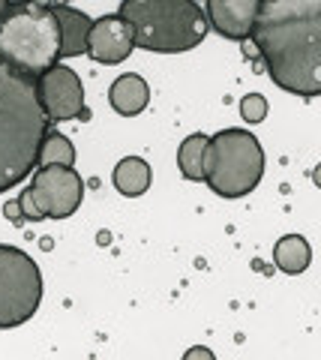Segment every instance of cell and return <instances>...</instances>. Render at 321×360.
Segmentation results:
<instances>
[{
	"label": "cell",
	"instance_id": "cell-18",
	"mask_svg": "<svg viewBox=\"0 0 321 360\" xmlns=\"http://www.w3.org/2000/svg\"><path fill=\"white\" fill-rule=\"evenodd\" d=\"M4 217L13 222V225H25V217H21V205H18V198L15 201H6L4 205Z\"/></svg>",
	"mask_w": 321,
	"mask_h": 360
},
{
	"label": "cell",
	"instance_id": "cell-4",
	"mask_svg": "<svg viewBox=\"0 0 321 360\" xmlns=\"http://www.w3.org/2000/svg\"><path fill=\"white\" fill-rule=\"evenodd\" d=\"M0 60L27 75L60 63V25L48 0H9L0 15Z\"/></svg>",
	"mask_w": 321,
	"mask_h": 360
},
{
	"label": "cell",
	"instance_id": "cell-7",
	"mask_svg": "<svg viewBox=\"0 0 321 360\" xmlns=\"http://www.w3.org/2000/svg\"><path fill=\"white\" fill-rule=\"evenodd\" d=\"M84 180L72 165H42L33 172V180L18 195L25 222L66 219L81 207Z\"/></svg>",
	"mask_w": 321,
	"mask_h": 360
},
{
	"label": "cell",
	"instance_id": "cell-3",
	"mask_svg": "<svg viewBox=\"0 0 321 360\" xmlns=\"http://www.w3.org/2000/svg\"><path fill=\"white\" fill-rule=\"evenodd\" d=\"M117 15L129 25L136 49L157 54L192 51L210 30L195 0H120Z\"/></svg>",
	"mask_w": 321,
	"mask_h": 360
},
{
	"label": "cell",
	"instance_id": "cell-2",
	"mask_svg": "<svg viewBox=\"0 0 321 360\" xmlns=\"http://www.w3.org/2000/svg\"><path fill=\"white\" fill-rule=\"evenodd\" d=\"M33 78L0 60V193H9L37 168L42 135L51 127Z\"/></svg>",
	"mask_w": 321,
	"mask_h": 360
},
{
	"label": "cell",
	"instance_id": "cell-14",
	"mask_svg": "<svg viewBox=\"0 0 321 360\" xmlns=\"http://www.w3.org/2000/svg\"><path fill=\"white\" fill-rule=\"evenodd\" d=\"M273 262L282 274L297 276L313 262V246H309V240L301 238V234H285V238L276 240V246H273Z\"/></svg>",
	"mask_w": 321,
	"mask_h": 360
},
{
	"label": "cell",
	"instance_id": "cell-20",
	"mask_svg": "<svg viewBox=\"0 0 321 360\" xmlns=\"http://www.w3.org/2000/svg\"><path fill=\"white\" fill-rule=\"evenodd\" d=\"M6 6H9V0H0V15L6 13Z\"/></svg>",
	"mask_w": 321,
	"mask_h": 360
},
{
	"label": "cell",
	"instance_id": "cell-16",
	"mask_svg": "<svg viewBox=\"0 0 321 360\" xmlns=\"http://www.w3.org/2000/svg\"><path fill=\"white\" fill-rule=\"evenodd\" d=\"M42 165H75L72 141L51 127L46 135H42V144H39V153H37V168H42Z\"/></svg>",
	"mask_w": 321,
	"mask_h": 360
},
{
	"label": "cell",
	"instance_id": "cell-17",
	"mask_svg": "<svg viewBox=\"0 0 321 360\" xmlns=\"http://www.w3.org/2000/svg\"><path fill=\"white\" fill-rule=\"evenodd\" d=\"M240 117L247 123H261L264 117H268V99H264L261 94H249L240 99Z\"/></svg>",
	"mask_w": 321,
	"mask_h": 360
},
{
	"label": "cell",
	"instance_id": "cell-15",
	"mask_svg": "<svg viewBox=\"0 0 321 360\" xmlns=\"http://www.w3.org/2000/svg\"><path fill=\"white\" fill-rule=\"evenodd\" d=\"M204 153H207V135L192 132L186 135L177 148V168L186 180H204Z\"/></svg>",
	"mask_w": 321,
	"mask_h": 360
},
{
	"label": "cell",
	"instance_id": "cell-1",
	"mask_svg": "<svg viewBox=\"0 0 321 360\" xmlns=\"http://www.w3.org/2000/svg\"><path fill=\"white\" fill-rule=\"evenodd\" d=\"M249 39L280 90L321 94V0H261Z\"/></svg>",
	"mask_w": 321,
	"mask_h": 360
},
{
	"label": "cell",
	"instance_id": "cell-8",
	"mask_svg": "<svg viewBox=\"0 0 321 360\" xmlns=\"http://www.w3.org/2000/svg\"><path fill=\"white\" fill-rule=\"evenodd\" d=\"M33 82H37V99H39V105L46 111L51 127L87 115L81 78L75 70H70V66L54 63L48 70H42Z\"/></svg>",
	"mask_w": 321,
	"mask_h": 360
},
{
	"label": "cell",
	"instance_id": "cell-6",
	"mask_svg": "<svg viewBox=\"0 0 321 360\" xmlns=\"http://www.w3.org/2000/svg\"><path fill=\"white\" fill-rule=\"evenodd\" d=\"M42 303V274L18 246L0 243V330L21 328Z\"/></svg>",
	"mask_w": 321,
	"mask_h": 360
},
{
	"label": "cell",
	"instance_id": "cell-9",
	"mask_svg": "<svg viewBox=\"0 0 321 360\" xmlns=\"http://www.w3.org/2000/svg\"><path fill=\"white\" fill-rule=\"evenodd\" d=\"M132 51H136V42H132V30L124 18L120 15L93 18L91 37H87V54H91L96 63L117 66V63H124Z\"/></svg>",
	"mask_w": 321,
	"mask_h": 360
},
{
	"label": "cell",
	"instance_id": "cell-13",
	"mask_svg": "<svg viewBox=\"0 0 321 360\" xmlns=\"http://www.w3.org/2000/svg\"><path fill=\"white\" fill-rule=\"evenodd\" d=\"M114 189L120 195H126V198H138V195H145L148 189H150V180H153V172H150V165L141 160V156H124L117 165H114Z\"/></svg>",
	"mask_w": 321,
	"mask_h": 360
},
{
	"label": "cell",
	"instance_id": "cell-12",
	"mask_svg": "<svg viewBox=\"0 0 321 360\" xmlns=\"http://www.w3.org/2000/svg\"><path fill=\"white\" fill-rule=\"evenodd\" d=\"M108 103H112V108L120 117H136L150 103V87L141 75L126 72V75L114 78V84L108 87Z\"/></svg>",
	"mask_w": 321,
	"mask_h": 360
},
{
	"label": "cell",
	"instance_id": "cell-10",
	"mask_svg": "<svg viewBox=\"0 0 321 360\" xmlns=\"http://www.w3.org/2000/svg\"><path fill=\"white\" fill-rule=\"evenodd\" d=\"M261 0H207V25L216 30L219 37L243 42L249 39V30L256 25Z\"/></svg>",
	"mask_w": 321,
	"mask_h": 360
},
{
	"label": "cell",
	"instance_id": "cell-5",
	"mask_svg": "<svg viewBox=\"0 0 321 360\" xmlns=\"http://www.w3.org/2000/svg\"><path fill=\"white\" fill-rule=\"evenodd\" d=\"M264 177V150L249 129H223L207 135L204 184L219 198H243Z\"/></svg>",
	"mask_w": 321,
	"mask_h": 360
},
{
	"label": "cell",
	"instance_id": "cell-11",
	"mask_svg": "<svg viewBox=\"0 0 321 360\" xmlns=\"http://www.w3.org/2000/svg\"><path fill=\"white\" fill-rule=\"evenodd\" d=\"M51 6H54V15H58V25H60V60L87 54V37H91L93 18L81 13V9L66 6V4H51Z\"/></svg>",
	"mask_w": 321,
	"mask_h": 360
},
{
	"label": "cell",
	"instance_id": "cell-19",
	"mask_svg": "<svg viewBox=\"0 0 321 360\" xmlns=\"http://www.w3.org/2000/svg\"><path fill=\"white\" fill-rule=\"evenodd\" d=\"M186 357H214V352H207V348H190Z\"/></svg>",
	"mask_w": 321,
	"mask_h": 360
}]
</instances>
